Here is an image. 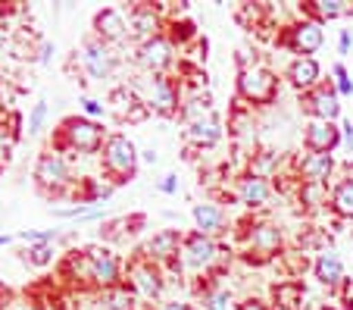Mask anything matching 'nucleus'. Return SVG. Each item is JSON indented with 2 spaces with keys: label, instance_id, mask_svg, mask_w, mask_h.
<instances>
[{
  "label": "nucleus",
  "instance_id": "nucleus-1",
  "mask_svg": "<svg viewBox=\"0 0 353 310\" xmlns=\"http://www.w3.org/2000/svg\"><path fill=\"white\" fill-rule=\"evenodd\" d=\"M103 142H107V128L100 122L88 119V116H66L60 122L54 135V144L50 148L60 151V154H72V157H91V154H100L103 151Z\"/></svg>",
  "mask_w": 353,
  "mask_h": 310
},
{
  "label": "nucleus",
  "instance_id": "nucleus-2",
  "mask_svg": "<svg viewBox=\"0 0 353 310\" xmlns=\"http://www.w3.org/2000/svg\"><path fill=\"white\" fill-rule=\"evenodd\" d=\"M141 166V151L134 148V142L122 132H110L107 142H103V151H100V169L107 175L110 185H128L138 175Z\"/></svg>",
  "mask_w": 353,
  "mask_h": 310
},
{
  "label": "nucleus",
  "instance_id": "nucleus-3",
  "mask_svg": "<svg viewBox=\"0 0 353 310\" xmlns=\"http://www.w3.org/2000/svg\"><path fill=\"white\" fill-rule=\"evenodd\" d=\"M222 267V244L219 238H210L203 232H185V242H181V254H179V267L175 270H188L197 273L200 279L219 273Z\"/></svg>",
  "mask_w": 353,
  "mask_h": 310
},
{
  "label": "nucleus",
  "instance_id": "nucleus-4",
  "mask_svg": "<svg viewBox=\"0 0 353 310\" xmlns=\"http://www.w3.org/2000/svg\"><path fill=\"white\" fill-rule=\"evenodd\" d=\"M134 91L144 101V107L157 116H179L181 104H185V88L172 75H144L134 85Z\"/></svg>",
  "mask_w": 353,
  "mask_h": 310
},
{
  "label": "nucleus",
  "instance_id": "nucleus-5",
  "mask_svg": "<svg viewBox=\"0 0 353 310\" xmlns=\"http://www.w3.org/2000/svg\"><path fill=\"white\" fill-rule=\"evenodd\" d=\"M34 185L50 197L72 191L75 185H79V179H72V163H69V157L54 148L41 151L38 163H34Z\"/></svg>",
  "mask_w": 353,
  "mask_h": 310
},
{
  "label": "nucleus",
  "instance_id": "nucleus-6",
  "mask_svg": "<svg viewBox=\"0 0 353 310\" xmlns=\"http://www.w3.org/2000/svg\"><path fill=\"white\" fill-rule=\"evenodd\" d=\"M125 285L134 291L138 301H160L166 291V270L138 251L125 260Z\"/></svg>",
  "mask_w": 353,
  "mask_h": 310
},
{
  "label": "nucleus",
  "instance_id": "nucleus-7",
  "mask_svg": "<svg viewBox=\"0 0 353 310\" xmlns=\"http://www.w3.org/2000/svg\"><path fill=\"white\" fill-rule=\"evenodd\" d=\"M238 97L250 107H269L279 97V75L263 63H247L238 69Z\"/></svg>",
  "mask_w": 353,
  "mask_h": 310
},
{
  "label": "nucleus",
  "instance_id": "nucleus-8",
  "mask_svg": "<svg viewBox=\"0 0 353 310\" xmlns=\"http://www.w3.org/2000/svg\"><path fill=\"white\" fill-rule=\"evenodd\" d=\"M241 238H244V254L247 260H272V257L281 254V244H285V235L281 229L272 223V220H263V216H250L247 226L241 229Z\"/></svg>",
  "mask_w": 353,
  "mask_h": 310
},
{
  "label": "nucleus",
  "instance_id": "nucleus-9",
  "mask_svg": "<svg viewBox=\"0 0 353 310\" xmlns=\"http://www.w3.org/2000/svg\"><path fill=\"white\" fill-rule=\"evenodd\" d=\"M300 13V10H297ZM279 44L288 50H294L297 57H313L322 50V44H325V32H322V22L316 19H307V16H300L297 22H291V26L285 28V32L279 35Z\"/></svg>",
  "mask_w": 353,
  "mask_h": 310
},
{
  "label": "nucleus",
  "instance_id": "nucleus-10",
  "mask_svg": "<svg viewBox=\"0 0 353 310\" xmlns=\"http://www.w3.org/2000/svg\"><path fill=\"white\" fill-rule=\"evenodd\" d=\"M134 63L147 75H169V69L175 66V44L166 38V32L157 35L134 48Z\"/></svg>",
  "mask_w": 353,
  "mask_h": 310
},
{
  "label": "nucleus",
  "instance_id": "nucleus-11",
  "mask_svg": "<svg viewBox=\"0 0 353 310\" xmlns=\"http://www.w3.org/2000/svg\"><path fill=\"white\" fill-rule=\"evenodd\" d=\"M116 66H119V57L113 54L110 44L97 41L94 35H88L81 41V69H85V75L91 81H107L116 72Z\"/></svg>",
  "mask_w": 353,
  "mask_h": 310
},
{
  "label": "nucleus",
  "instance_id": "nucleus-12",
  "mask_svg": "<svg viewBox=\"0 0 353 310\" xmlns=\"http://www.w3.org/2000/svg\"><path fill=\"white\" fill-rule=\"evenodd\" d=\"M91 257V279L97 291L116 289V285L125 282V263L119 260V254H113L110 248H85Z\"/></svg>",
  "mask_w": 353,
  "mask_h": 310
},
{
  "label": "nucleus",
  "instance_id": "nucleus-13",
  "mask_svg": "<svg viewBox=\"0 0 353 310\" xmlns=\"http://www.w3.org/2000/svg\"><path fill=\"white\" fill-rule=\"evenodd\" d=\"M181 242H185V232L181 229H160L147 238L141 254L150 257L163 270H175L179 267V254H181Z\"/></svg>",
  "mask_w": 353,
  "mask_h": 310
},
{
  "label": "nucleus",
  "instance_id": "nucleus-14",
  "mask_svg": "<svg viewBox=\"0 0 353 310\" xmlns=\"http://www.w3.org/2000/svg\"><path fill=\"white\" fill-rule=\"evenodd\" d=\"M163 26H166V19H163L160 7H154V3H134L128 10V41H134V48L163 35Z\"/></svg>",
  "mask_w": 353,
  "mask_h": 310
},
{
  "label": "nucleus",
  "instance_id": "nucleus-15",
  "mask_svg": "<svg viewBox=\"0 0 353 310\" xmlns=\"http://www.w3.org/2000/svg\"><path fill=\"white\" fill-rule=\"evenodd\" d=\"M272 195H275V185L269 182V179H263V175H254V173H244L238 179V185H234V201H238L244 210H250V213L266 210L269 201H272Z\"/></svg>",
  "mask_w": 353,
  "mask_h": 310
},
{
  "label": "nucleus",
  "instance_id": "nucleus-16",
  "mask_svg": "<svg viewBox=\"0 0 353 310\" xmlns=\"http://www.w3.org/2000/svg\"><path fill=\"white\" fill-rule=\"evenodd\" d=\"M334 169H338L334 154H313V151H307L303 157L294 160V175H297L300 185H328V179H334Z\"/></svg>",
  "mask_w": 353,
  "mask_h": 310
},
{
  "label": "nucleus",
  "instance_id": "nucleus-17",
  "mask_svg": "<svg viewBox=\"0 0 353 310\" xmlns=\"http://www.w3.org/2000/svg\"><path fill=\"white\" fill-rule=\"evenodd\" d=\"M300 104L307 110L310 119H322V122H338L341 119V97L334 91L332 81H322L319 88H313L310 95H300Z\"/></svg>",
  "mask_w": 353,
  "mask_h": 310
},
{
  "label": "nucleus",
  "instance_id": "nucleus-18",
  "mask_svg": "<svg viewBox=\"0 0 353 310\" xmlns=\"http://www.w3.org/2000/svg\"><path fill=\"white\" fill-rule=\"evenodd\" d=\"M94 38L97 41H103V44H122V41L128 38V16L122 13V10H116V7H103V10H97L94 13Z\"/></svg>",
  "mask_w": 353,
  "mask_h": 310
},
{
  "label": "nucleus",
  "instance_id": "nucleus-19",
  "mask_svg": "<svg viewBox=\"0 0 353 310\" xmlns=\"http://www.w3.org/2000/svg\"><path fill=\"white\" fill-rule=\"evenodd\" d=\"M303 144L313 154H334L341 148V122L310 119L303 126Z\"/></svg>",
  "mask_w": 353,
  "mask_h": 310
},
{
  "label": "nucleus",
  "instance_id": "nucleus-20",
  "mask_svg": "<svg viewBox=\"0 0 353 310\" xmlns=\"http://www.w3.org/2000/svg\"><path fill=\"white\" fill-rule=\"evenodd\" d=\"M197 304H200V310H238L241 301L234 298V291L228 289L225 282L216 279V273H213V276L197 282Z\"/></svg>",
  "mask_w": 353,
  "mask_h": 310
},
{
  "label": "nucleus",
  "instance_id": "nucleus-21",
  "mask_svg": "<svg viewBox=\"0 0 353 310\" xmlns=\"http://www.w3.org/2000/svg\"><path fill=\"white\" fill-rule=\"evenodd\" d=\"M191 220H194V229L203 232V235H210V238H222L228 232V213L216 201L194 204V207H191Z\"/></svg>",
  "mask_w": 353,
  "mask_h": 310
},
{
  "label": "nucleus",
  "instance_id": "nucleus-22",
  "mask_svg": "<svg viewBox=\"0 0 353 310\" xmlns=\"http://www.w3.org/2000/svg\"><path fill=\"white\" fill-rule=\"evenodd\" d=\"M285 79L297 88L300 95H310L313 88L322 85V66L316 57H294V60L288 63Z\"/></svg>",
  "mask_w": 353,
  "mask_h": 310
},
{
  "label": "nucleus",
  "instance_id": "nucleus-23",
  "mask_svg": "<svg viewBox=\"0 0 353 310\" xmlns=\"http://www.w3.org/2000/svg\"><path fill=\"white\" fill-rule=\"evenodd\" d=\"M219 142H222V122L216 119L213 113L203 116V119H197V122H191V126H185V144L188 148L210 151Z\"/></svg>",
  "mask_w": 353,
  "mask_h": 310
},
{
  "label": "nucleus",
  "instance_id": "nucleus-24",
  "mask_svg": "<svg viewBox=\"0 0 353 310\" xmlns=\"http://www.w3.org/2000/svg\"><path fill=\"white\" fill-rule=\"evenodd\" d=\"M110 104H113V113L119 116V119H128V122L144 119V116L150 113V110L144 107V101L138 97L134 85H132V88H128V85L113 88V91H110Z\"/></svg>",
  "mask_w": 353,
  "mask_h": 310
},
{
  "label": "nucleus",
  "instance_id": "nucleus-25",
  "mask_svg": "<svg viewBox=\"0 0 353 310\" xmlns=\"http://www.w3.org/2000/svg\"><path fill=\"white\" fill-rule=\"evenodd\" d=\"M303 298H307V289L300 279H281V282L272 285V310H303Z\"/></svg>",
  "mask_w": 353,
  "mask_h": 310
},
{
  "label": "nucleus",
  "instance_id": "nucleus-26",
  "mask_svg": "<svg viewBox=\"0 0 353 310\" xmlns=\"http://www.w3.org/2000/svg\"><path fill=\"white\" fill-rule=\"evenodd\" d=\"M313 276L319 279V285L325 289H341L344 285V260L334 251H322L313 263Z\"/></svg>",
  "mask_w": 353,
  "mask_h": 310
},
{
  "label": "nucleus",
  "instance_id": "nucleus-27",
  "mask_svg": "<svg viewBox=\"0 0 353 310\" xmlns=\"http://www.w3.org/2000/svg\"><path fill=\"white\" fill-rule=\"evenodd\" d=\"M332 213L341 220H353V166H344V179H338L332 188Z\"/></svg>",
  "mask_w": 353,
  "mask_h": 310
},
{
  "label": "nucleus",
  "instance_id": "nucleus-28",
  "mask_svg": "<svg viewBox=\"0 0 353 310\" xmlns=\"http://www.w3.org/2000/svg\"><path fill=\"white\" fill-rule=\"evenodd\" d=\"M63 279H69V282L75 285H94L91 279V257H88V251H69L66 257H63Z\"/></svg>",
  "mask_w": 353,
  "mask_h": 310
},
{
  "label": "nucleus",
  "instance_id": "nucleus-29",
  "mask_svg": "<svg viewBox=\"0 0 353 310\" xmlns=\"http://www.w3.org/2000/svg\"><path fill=\"white\" fill-rule=\"evenodd\" d=\"M350 13V3L347 0H313L307 7H300V16L316 22H328V19H338V16Z\"/></svg>",
  "mask_w": 353,
  "mask_h": 310
},
{
  "label": "nucleus",
  "instance_id": "nucleus-30",
  "mask_svg": "<svg viewBox=\"0 0 353 310\" xmlns=\"http://www.w3.org/2000/svg\"><path fill=\"white\" fill-rule=\"evenodd\" d=\"M97 301H100V310H138V298H134V291L125 282L116 285V289L100 291Z\"/></svg>",
  "mask_w": 353,
  "mask_h": 310
},
{
  "label": "nucleus",
  "instance_id": "nucleus-31",
  "mask_svg": "<svg viewBox=\"0 0 353 310\" xmlns=\"http://www.w3.org/2000/svg\"><path fill=\"white\" fill-rule=\"evenodd\" d=\"M297 201H300V207L316 210V207L332 204V191H328V185H300L297 182Z\"/></svg>",
  "mask_w": 353,
  "mask_h": 310
},
{
  "label": "nucleus",
  "instance_id": "nucleus-32",
  "mask_svg": "<svg viewBox=\"0 0 353 310\" xmlns=\"http://www.w3.org/2000/svg\"><path fill=\"white\" fill-rule=\"evenodd\" d=\"M19 138V116H10V122H0V166L10 160L13 154V144Z\"/></svg>",
  "mask_w": 353,
  "mask_h": 310
},
{
  "label": "nucleus",
  "instance_id": "nucleus-33",
  "mask_svg": "<svg viewBox=\"0 0 353 310\" xmlns=\"http://www.w3.org/2000/svg\"><path fill=\"white\" fill-rule=\"evenodd\" d=\"M166 38L172 41V44H179V48H185L188 41H200V38H197V28H194V22H191V19H179V16L169 22Z\"/></svg>",
  "mask_w": 353,
  "mask_h": 310
},
{
  "label": "nucleus",
  "instance_id": "nucleus-34",
  "mask_svg": "<svg viewBox=\"0 0 353 310\" xmlns=\"http://www.w3.org/2000/svg\"><path fill=\"white\" fill-rule=\"evenodd\" d=\"M26 260L32 263V267H38V270H44V267H50V263L57 260V248L54 244H28Z\"/></svg>",
  "mask_w": 353,
  "mask_h": 310
},
{
  "label": "nucleus",
  "instance_id": "nucleus-35",
  "mask_svg": "<svg viewBox=\"0 0 353 310\" xmlns=\"http://www.w3.org/2000/svg\"><path fill=\"white\" fill-rule=\"evenodd\" d=\"M332 85H334V91H338V97L353 95V81H350V72H347L344 63H334L332 66Z\"/></svg>",
  "mask_w": 353,
  "mask_h": 310
},
{
  "label": "nucleus",
  "instance_id": "nucleus-36",
  "mask_svg": "<svg viewBox=\"0 0 353 310\" xmlns=\"http://www.w3.org/2000/svg\"><path fill=\"white\" fill-rule=\"evenodd\" d=\"M47 122V101H38L32 110H28V119H26V132L28 135H41V128Z\"/></svg>",
  "mask_w": 353,
  "mask_h": 310
},
{
  "label": "nucleus",
  "instance_id": "nucleus-37",
  "mask_svg": "<svg viewBox=\"0 0 353 310\" xmlns=\"http://www.w3.org/2000/svg\"><path fill=\"white\" fill-rule=\"evenodd\" d=\"M19 242H26V244H57L60 242V232L57 229H41V232L26 229V232H19Z\"/></svg>",
  "mask_w": 353,
  "mask_h": 310
},
{
  "label": "nucleus",
  "instance_id": "nucleus-38",
  "mask_svg": "<svg viewBox=\"0 0 353 310\" xmlns=\"http://www.w3.org/2000/svg\"><path fill=\"white\" fill-rule=\"evenodd\" d=\"M79 104H81V116H88V119H94V122L107 113V104H103V101H94V97H81Z\"/></svg>",
  "mask_w": 353,
  "mask_h": 310
},
{
  "label": "nucleus",
  "instance_id": "nucleus-39",
  "mask_svg": "<svg viewBox=\"0 0 353 310\" xmlns=\"http://www.w3.org/2000/svg\"><path fill=\"white\" fill-rule=\"evenodd\" d=\"M157 191H160V195H179V175L166 173L163 179H157Z\"/></svg>",
  "mask_w": 353,
  "mask_h": 310
},
{
  "label": "nucleus",
  "instance_id": "nucleus-40",
  "mask_svg": "<svg viewBox=\"0 0 353 310\" xmlns=\"http://www.w3.org/2000/svg\"><path fill=\"white\" fill-rule=\"evenodd\" d=\"M350 44H353L350 28H341V35H338V54L347 57V54H350Z\"/></svg>",
  "mask_w": 353,
  "mask_h": 310
},
{
  "label": "nucleus",
  "instance_id": "nucleus-41",
  "mask_svg": "<svg viewBox=\"0 0 353 310\" xmlns=\"http://www.w3.org/2000/svg\"><path fill=\"white\" fill-rule=\"evenodd\" d=\"M238 310H272V304L260 301V298H244V301L238 304Z\"/></svg>",
  "mask_w": 353,
  "mask_h": 310
},
{
  "label": "nucleus",
  "instance_id": "nucleus-42",
  "mask_svg": "<svg viewBox=\"0 0 353 310\" xmlns=\"http://www.w3.org/2000/svg\"><path fill=\"white\" fill-rule=\"evenodd\" d=\"M341 144H344L347 151H353V122H341Z\"/></svg>",
  "mask_w": 353,
  "mask_h": 310
},
{
  "label": "nucleus",
  "instance_id": "nucleus-43",
  "mask_svg": "<svg viewBox=\"0 0 353 310\" xmlns=\"http://www.w3.org/2000/svg\"><path fill=\"white\" fill-rule=\"evenodd\" d=\"M57 54V48L50 44V41H41V48H38V63H50Z\"/></svg>",
  "mask_w": 353,
  "mask_h": 310
},
{
  "label": "nucleus",
  "instance_id": "nucleus-44",
  "mask_svg": "<svg viewBox=\"0 0 353 310\" xmlns=\"http://www.w3.org/2000/svg\"><path fill=\"white\" fill-rule=\"evenodd\" d=\"M160 310H197L191 301H179V298H172V301H163Z\"/></svg>",
  "mask_w": 353,
  "mask_h": 310
},
{
  "label": "nucleus",
  "instance_id": "nucleus-45",
  "mask_svg": "<svg viewBox=\"0 0 353 310\" xmlns=\"http://www.w3.org/2000/svg\"><path fill=\"white\" fill-rule=\"evenodd\" d=\"M141 160H144V163H157V151H154V148L141 151Z\"/></svg>",
  "mask_w": 353,
  "mask_h": 310
},
{
  "label": "nucleus",
  "instance_id": "nucleus-46",
  "mask_svg": "<svg viewBox=\"0 0 353 310\" xmlns=\"http://www.w3.org/2000/svg\"><path fill=\"white\" fill-rule=\"evenodd\" d=\"M10 310H32V307H28L26 301H16V304H13V307H10Z\"/></svg>",
  "mask_w": 353,
  "mask_h": 310
},
{
  "label": "nucleus",
  "instance_id": "nucleus-47",
  "mask_svg": "<svg viewBox=\"0 0 353 310\" xmlns=\"http://www.w3.org/2000/svg\"><path fill=\"white\" fill-rule=\"evenodd\" d=\"M3 41H7V28H0V48H3Z\"/></svg>",
  "mask_w": 353,
  "mask_h": 310
},
{
  "label": "nucleus",
  "instance_id": "nucleus-48",
  "mask_svg": "<svg viewBox=\"0 0 353 310\" xmlns=\"http://www.w3.org/2000/svg\"><path fill=\"white\" fill-rule=\"evenodd\" d=\"M303 310H307V307H303Z\"/></svg>",
  "mask_w": 353,
  "mask_h": 310
}]
</instances>
